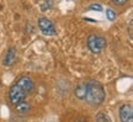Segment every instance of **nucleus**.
<instances>
[{
  "mask_svg": "<svg viewBox=\"0 0 133 122\" xmlns=\"http://www.w3.org/2000/svg\"><path fill=\"white\" fill-rule=\"evenodd\" d=\"M35 89V83L32 81V79L30 76H22L20 78L16 83H15L9 91V98L10 101L12 105L25 101L26 96L29 94H31Z\"/></svg>",
  "mask_w": 133,
  "mask_h": 122,
  "instance_id": "obj_1",
  "label": "nucleus"
},
{
  "mask_svg": "<svg viewBox=\"0 0 133 122\" xmlns=\"http://www.w3.org/2000/svg\"><path fill=\"white\" fill-rule=\"evenodd\" d=\"M105 89L104 86L95 81V80H90L86 83V91H85V100L86 102L91 105V106H99L104 102L105 100Z\"/></svg>",
  "mask_w": 133,
  "mask_h": 122,
  "instance_id": "obj_2",
  "label": "nucleus"
},
{
  "mask_svg": "<svg viewBox=\"0 0 133 122\" xmlns=\"http://www.w3.org/2000/svg\"><path fill=\"white\" fill-rule=\"evenodd\" d=\"M86 44H88V48L91 53L94 54H97V53H101L106 48V40L102 36H97V35H90L88 40H86Z\"/></svg>",
  "mask_w": 133,
  "mask_h": 122,
  "instance_id": "obj_3",
  "label": "nucleus"
},
{
  "mask_svg": "<svg viewBox=\"0 0 133 122\" xmlns=\"http://www.w3.org/2000/svg\"><path fill=\"white\" fill-rule=\"evenodd\" d=\"M38 27L44 36H56L57 35V30H56L54 24L51 20H48L47 17H39L38 19Z\"/></svg>",
  "mask_w": 133,
  "mask_h": 122,
  "instance_id": "obj_4",
  "label": "nucleus"
},
{
  "mask_svg": "<svg viewBox=\"0 0 133 122\" xmlns=\"http://www.w3.org/2000/svg\"><path fill=\"white\" fill-rule=\"evenodd\" d=\"M119 120H121V122H133L132 105L124 104L119 107Z\"/></svg>",
  "mask_w": 133,
  "mask_h": 122,
  "instance_id": "obj_5",
  "label": "nucleus"
},
{
  "mask_svg": "<svg viewBox=\"0 0 133 122\" xmlns=\"http://www.w3.org/2000/svg\"><path fill=\"white\" fill-rule=\"evenodd\" d=\"M16 62V49L14 47H11L9 51L6 52V56L4 58V66L6 67H11Z\"/></svg>",
  "mask_w": 133,
  "mask_h": 122,
  "instance_id": "obj_6",
  "label": "nucleus"
},
{
  "mask_svg": "<svg viewBox=\"0 0 133 122\" xmlns=\"http://www.w3.org/2000/svg\"><path fill=\"white\" fill-rule=\"evenodd\" d=\"M85 91H86V83H83V84H79L75 88L74 95L76 96V99L84 100V98H85Z\"/></svg>",
  "mask_w": 133,
  "mask_h": 122,
  "instance_id": "obj_7",
  "label": "nucleus"
},
{
  "mask_svg": "<svg viewBox=\"0 0 133 122\" xmlns=\"http://www.w3.org/2000/svg\"><path fill=\"white\" fill-rule=\"evenodd\" d=\"M15 106H16V111L20 112V113H26V112H29L30 110H31V105L27 104L26 101H21V102L16 104Z\"/></svg>",
  "mask_w": 133,
  "mask_h": 122,
  "instance_id": "obj_8",
  "label": "nucleus"
},
{
  "mask_svg": "<svg viewBox=\"0 0 133 122\" xmlns=\"http://www.w3.org/2000/svg\"><path fill=\"white\" fill-rule=\"evenodd\" d=\"M96 122H112L111 118L109 117V115L105 112H99L96 115Z\"/></svg>",
  "mask_w": 133,
  "mask_h": 122,
  "instance_id": "obj_9",
  "label": "nucleus"
},
{
  "mask_svg": "<svg viewBox=\"0 0 133 122\" xmlns=\"http://www.w3.org/2000/svg\"><path fill=\"white\" fill-rule=\"evenodd\" d=\"M106 17H107L110 21H115V20H116V17H117V15H116V12H115L114 10L107 9V10H106Z\"/></svg>",
  "mask_w": 133,
  "mask_h": 122,
  "instance_id": "obj_10",
  "label": "nucleus"
},
{
  "mask_svg": "<svg viewBox=\"0 0 133 122\" xmlns=\"http://www.w3.org/2000/svg\"><path fill=\"white\" fill-rule=\"evenodd\" d=\"M53 6V4H52V1H44V4H42L41 5V10H42V11H47L48 9H51V8H52Z\"/></svg>",
  "mask_w": 133,
  "mask_h": 122,
  "instance_id": "obj_11",
  "label": "nucleus"
},
{
  "mask_svg": "<svg viewBox=\"0 0 133 122\" xmlns=\"http://www.w3.org/2000/svg\"><path fill=\"white\" fill-rule=\"evenodd\" d=\"M89 9L90 10H96V11H101V10H102V6H101L100 4H92V5L89 6Z\"/></svg>",
  "mask_w": 133,
  "mask_h": 122,
  "instance_id": "obj_12",
  "label": "nucleus"
},
{
  "mask_svg": "<svg viewBox=\"0 0 133 122\" xmlns=\"http://www.w3.org/2000/svg\"><path fill=\"white\" fill-rule=\"evenodd\" d=\"M112 3H114L115 5H117V6H119V5H124L128 3V0H111Z\"/></svg>",
  "mask_w": 133,
  "mask_h": 122,
  "instance_id": "obj_13",
  "label": "nucleus"
}]
</instances>
